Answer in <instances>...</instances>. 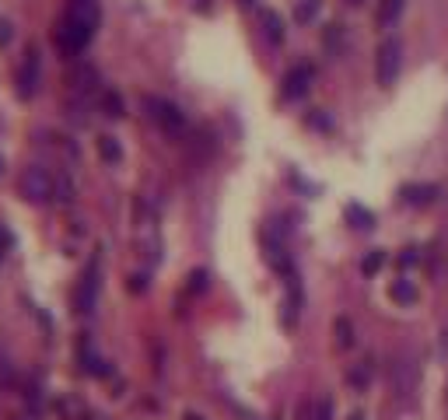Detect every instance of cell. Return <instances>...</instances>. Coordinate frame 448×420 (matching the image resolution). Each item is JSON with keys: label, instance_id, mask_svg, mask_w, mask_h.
Instances as JSON below:
<instances>
[{"label": "cell", "instance_id": "5b68a950", "mask_svg": "<svg viewBox=\"0 0 448 420\" xmlns=\"http://www.w3.org/2000/svg\"><path fill=\"white\" fill-rule=\"evenodd\" d=\"M144 109H147V116L162 126V130H168V133H182V130H186V116H182V109L172 105V102H165V98L147 95V98H144Z\"/></svg>", "mask_w": 448, "mask_h": 420}, {"label": "cell", "instance_id": "52a82bcc", "mask_svg": "<svg viewBox=\"0 0 448 420\" xmlns=\"http://www.w3.org/2000/svg\"><path fill=\"white\" fill-rule=\"evenodd\" d=\"M312 81H316V70H312L308 63H298L294 70H287V78H284V98L287 102L305 98V91H308V84Z\"/></svg>", "mask_w": 448, "mask_h": 420}, {"label": "cell", "instance_id": "9a60e30c", "mask_svg": "<svg viewBox=\"0 0 448 420\" xmlns=\"http://www.w3.org/2000/svg\"><path fill=\"white\" fill-rule=\"evenodd\" d=\"M319 7H323V0H298V4H294V21H298V25H308V21L319 14Z\"/></svg>", "mask_w": 448, "mask_h": 420}, {"label": "cell", "instance_id": "4316f807", "mask_svg": "<svg viewBox=\"0 0 448 420\" xmlns=\"http://www.w3.org/2000/svg\"><path fill=\"white\" fill-rule=\"evenodd\" d=\"M186 420H200V417H197V414H186Z\"/></svg>", "mask_w": 448, "mask_h": 420}, {"label": "cell", "instance_id": "6da1fadb", "mask_svg": "<svg viewBox=\"0 0 448 420\" xmlns=\"http://www.w3.org/2000/svg\"><path fill=\"white\" fill-rule=\"evenodd\" d=\"M95 28H98V0H71L67 14L56 28V42L63 53L74 56L95 39Z\"/></svg>", "mask_w": 448, "mask_h": 420}, {"label": "cell", "instance_id": "8fae6325", "mask_svg": "<svg viewBox=\"0 0 448 420\" xmlns=\"http://www.w3.org/2000/svg\"><path fill=\"white\" fill-rule=\"evenodd\" d=\"M343 217H347V221H350V228H358V231H368V228H375V214H371V210H365L361 204H347Z\"/></svg>", "mask_w": 448, "mask_h": 420}, {"label": "cell", "instance_id": "ffe728a7", "mask_svg": "<svg viewBox=\"0 0 448 420\" xmlns=\"http://www.w3.org/2000/svg\"><path fill=\"white\" fill-rule=\"evenodd\" d=\"M308 420H333V403H329V399H319V403L312 406V417Z\"/></svg>", "mask_w": 448, "mask_h": 420}, {"label": "cell", "instance_id": "603a6c76", "mask_svg": "<svg viewBox=\"0 0 448 420\" xmlns=\"http://www.w3.org/2000/svg\"><path fill=\"white\" fill-rule=\"evenodd\" d=\"M417 259H420V256H417V249H407V252H403V259H400V263H403V266H413Z\"/></svg>", "mask_w": 448, "mask_h": 420}, {"label": "cell", "instance_id": "277c9868", "mask_svg": "<svg viewBox=\"0 0 448 420\" xmlns=\"http://www.w3.org/2000/svg\"><path fill=\"white\" fill-rule=\"evenodd\" d=\"M39 81H42V60H39V46H28L25 56H21V67H18V78H14V91L18 98H36L39 91Z\"/></svg>", "mask_w": 448, "mask_h": 420}, {"label": "cell", "instance_id": "484cf974", "mask_svg": "<svg viewBox=\"0 0 448 420\" xmlns=\"http://www.w3.org/2000/svg\"><path fill=\"white\" fill-rule=\"evenodd\" d=\"M7 246H11V235H7V231H4V228H0V252L7 249Z\"/></svg>", "mask_w": 448, "mask_h": 420}, {"label": "cell", "instance_id": "ac0fdd59", "mask_svg": "<svg viewBox=\"0 0 448 420\" xmlns=\"http://www.w3.org/2000/svg\"><path fill=\"white\" fill-rule=\"evenodd\" d=\"M336 343L347 350V347H354V326H350V319H336Z\"/></svg>", "mask_w": 448, "mask_h": 420}, {"label": "cell", "instance_id": "2e32d148", "mask_svg": "<svg viewBox=\"0 0 448 420\" xmlns=\"http://www.w3.org/2000/svg\"><path fill=\"white\" fill-rule=\"evenodd\" d=\"M389 298L400 301V305H413V301H417V288H413L410 280H396V284L389 288Z\"/></svg>", "mask_w": 448, "mask_h": 420}, {"label": "cell", "instance_id": "cb8c5ba5", "mask_svg": "<svg viewBox=\"0 0 448 420\" xmlns=\"http://www.w3.org/2000/svg\"><path fill=\"white\" fill-rule=\"evenodd\" d=\"M130 291H133V294L144 291V277H133V280H130Z\"/></svg>", "mask_w": 448, "mask_h": 420}, {"label": "cell", "instance_id": "7a4b0ae2", "mask_svg": "<svg viewBox=\"0 0 448 420\" xmlns=\"http://www.w3.org/2000/svg\"><path fill=\"white\" fill-rule=\"evenodd\" d=\"M18 189H21V196L28 200V204H49L53 200V189H56V179L46 172L42 165H28L21 175H18Z\"/></svg>", "mask_w": 448, "mask_h": 420}, {"label": "cell", "instance_id": "e0dca14e", "mask_svg": "<svg viewBox=\"0 0 448 420\" xmlns=\"http://www.w3.org/2000/svg\"><path fill=\"white\" fill-rule=\"evenodd\" d=\"M382 266H385V252L382 249H371L365 259H361V273H365V277H375Z\"/></svg>", "mask_w": 448, "mask_h": 420}, {"label": "cell", "instance_id": "4fadbf2b", "mask_svg": "<svg viewBox=\"0 0 448 420\" xmlns=\"http://www.w3.org/2000/svg\"><path fill=\"white\" fill-rule=\"evenodd\" d=\"M98 105H102V112H105L109 120H120L123 112H126V105H123L120 91H113V88H105V91H102V98H98Z\"/></svg>", "mask_w": 448, "mask_h": 420}, {"label": "cell", "instance_id": "5bb4252c", "mask_svg": "<svg viewBox=\"0 0 448 420\" xmlns=\"http://www.w3.org/2000/svg\"><path fill=\"white\" fill-rule=\"evenodd\" d=\"M71 84H74V88H78V91L84 95V91H91V88L98 84V74H95V70H91L88 63H81V67H78V70L71 74Z\"/></svg>", "mask_w": 448, "mask_h": 420}, {"label": "cell", "instance_id": "d4e9b609", "mask_svg": "<svg viewBox=\"0 0 448 420\" xmlns=\"http://www.w3.org/2000/svg\"><path fill=\"white\" fill-rule=\"evenodd\" d=\"M11 39V25L7 21H0V42H7Z\"/></svg>", "mask_w": 448, "mask_h": 420}, {"label": "cell", "instance_id": "d6986e66", "mask_svg": "<svg viewBox=\"0 0 448 420\" xmlns=\"http://www.w3.org/2000/svg\"><path fill=\"white\" fill-rule=\"evenodd\" d=\"M53 200H60V204H71V200H74V186H71V179H56Z\"/></svg>", "mask_w": 448, "mask_h": 420}, {"label": "cell", "instance_id": "7c38bea8", "mask_svg": "<svg viewBox=\"0 0 448 420\" xmlns=\"http://www.w3.org/2000/svg\"><path fill=\"white\" fill-rule=\"evenodd\" d=\"M263 32H266V39L274 42V46L284 42V21H281L277 11H263Z\"/></svg>", "mask_w": 448, "mask_h": 420}, {"label": "cell", "instance_id": "8992f818", "mask_svg": "<svg viewBox=\"0 0 448 420\" xmlns=\"http://www.w3.org/2000/svg\"><path fill=\"white\" fill-rule=\"evenodd\" d=\"M95 298H98V263H91L84 270V277L78 280V288H74V308L81 315H88L95 308Z\"/></svg>", "mask_w": 448, "mask_h": 420}, {"label": "cell", "instance_id": "3957f363", "mask_svg": "<svg viewBox=\"0 0 448 420\" xmlns=\"http://www.w3.org/2000/svg\"><path fill=\"white\" fill-rule=\"evenodd\" d=\"M400 63H403V46H400V39H392V36L382 39L378 53H375V78H378L382 88H392V84H396Z\"/></svg>", "mask_w": 448, "mask_h": 420}, {"label": "cell", "instance_id": "30bf717a", "mask_svg": "<svg viewBox=\"0 0 448 420\" xmlns=\"http://www.w3.org/2000/svg\"><path fill=\"white\" fill-rule=\"evenodd\" d=\"M403 4L407 0H378V11H375V21L382 25V28H389L400 14H403Z\"/></svg>", "mask_w": 448, "mask_h": 420}, {"label": "cell", "instance_id": "ba28073f", "mask_svg": "<svg viewBox=\"0 0 448 420\" xmlns=\"http://www.w3.org/2000/svg\"><path fill=\"white\" fill-rule=\"evenodd\" d=\"M403 200L410 207H427L438 200V186H403Z\"/></svg>", "mask_w": 448, "mask_h": 420}, {"label": "cell", "instance_id": "7402d4cb", "mask_svg": "<svg viewBox=\"0 0 448 420\" xmlns=\"http://www.w3.org/2000/svg\"><path fill=\"white\" fill-rule=\"evenodd\" d=\"M350 382H354V385L361 389V385L368 382V368H358V372H350Z\"/></svg>", "mask_w": 448, "mask_h": 420}, {"label": "cell", "instance_id": "9c48e42d", "mask_svg": "<svg viewBox=\"0 0 448 420\" xmlns=\"http://www.w3.org/2000/svg\"><path fill=\"white\" fill-rule=\"evenodd\" d=\"M98 158L105 162V165H120L123 162V147L116 137H109V133H102L98 137Z\"/></svg>", "mask_w": 448, "mask_h": 420}, {"label": "cell", "instance_id": "44dd1931", "mask_svg": "<svg viewBox=\"0 0 448 420\" xmlns=\"http://www.w3.org/2000/svg\"><path fill=\"white\" fill-rule=\"evenodd\" d=\"M189 291L193 294L207 291V270H193V273H189Z\"/></svg>", "mask_w": 448, "mask_h": 420}]
</instances>
